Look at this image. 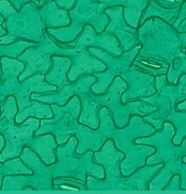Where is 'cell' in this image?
Returning a JSON list of instances; mask_svg holds the SVG:
<instances>
[{
    "mask_svg": "<svg viewBox=\"0 0 186 194\" xmlns=\"http://www.w3.org/2000/svg\"><path fill=\"white\" fill-rule=\"evenodd\" d=\"M62 189H71V190H78V189H75V188H71V187L68 186H62Z\"/></svg>",
    "mask_w": 186,
    "mask_h": 194,
    "instance_id": "cell-1",
    "label": "cell"
}]
</instances>
